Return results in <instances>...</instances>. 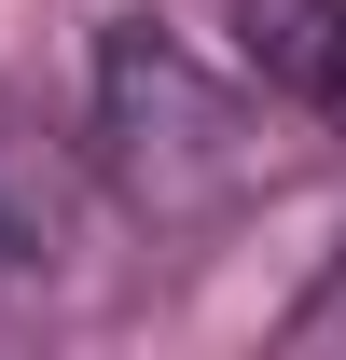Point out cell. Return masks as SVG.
Returning a JSON list of instances; mask_svg holds the SVG:
<instances>
[{"label":"cell","instance_id":"6da1fadb","mask_svg":"<svg viewBox=\"0 0 346 360\" xmlns=\"http://www.w3.org/2000/svg\"><path fill=\"white\" fill-rule=\"evenodd\" d=\"M97 167L153 222H236L263 180V111L236 84H208L167 28H111L97 42Z\"/></svg>","mask_w":346,"mask_h":360},{"label":"cell","instance_id":"7a4b0ae2","mask_svg":"<svg viewBox=\"0 0 346 360\" xmlns=\"http://www.w3.org/2000/svg\"><path fill=\"white\" fill-rule=\"evenodd\" d=\"M236 56L263 70V97L346 139V0H236Z\"/></svg>","mask_w":346,"mask_h":360},{"label":"cell","instance_id":"3957f363","mask_svg":"<svg viewBox=\"0 0 346 360\" xmlns=\"http://www.w3.org/2000/svg\"><path fill=\"white\" fill-rule=\"evenodd\" d=\"M70 236H84V222H70V167L0 111V277H56Z\"/></svg>","mask_w":346,"mask_h":360},{"label":"cell","instance_id":"277c9868","mask_svg":"<svg viewBox=\"0 0 346 360\" xmlns=\"http://www.w3.org/2000/svg\"><path fill=\"white\" fill-rule=\"evenodd\" d=\"M277 347H305V360H319V347H346V250H333L319 277H305V305L277 319Z\"/></svg>","mask_w":346,"mask_h":360}]
</instances>
